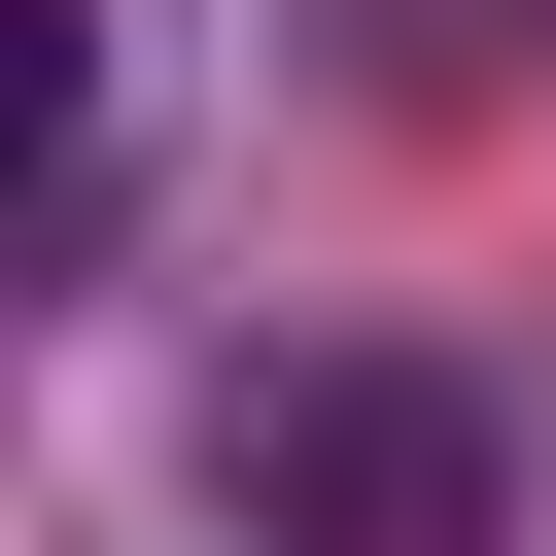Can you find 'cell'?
<instances>
[{
	"label": "cell",
	"instance_id": "6da1fadb",
	"mask_svg": "<svg viewBox=\"0 0 556 556\" xmlns=\"http://www.w3.org/2000/svg\"><path fill=\"white\" fill-rule=\"evenodd\" d=\"M208 521L243 556H521V417L452 348H243L208 382Z\"/></svg>",
	"mask_w": 556,
	"mask_h": 556
},
{
	"label": "cell",
	"instance_id": "7a4b0ae2",
	"mask_svg": "<svg viewBox=\"0 0 556 556\" xmlns=\"http://www.w3.org/2000/svg\"><path fill=\"white\" fill-rule=\"evenodd\" d=\"M0 104H35V278H104V208H139V70H104V0H0Z\"/></svg>",
	"mask_w": 556,
	"mask_h": 556
}]
</instances>
